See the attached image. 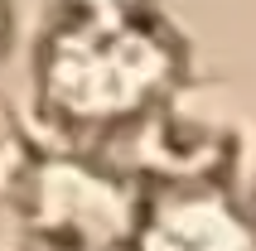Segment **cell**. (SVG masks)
Instances as JSON below:
<instances>
[{
    "instance_id": "7a4b0ae2",
    "label": "cell",
    "mask_w": 256,
    "mask_h": 251,
    "mask_svg": "<svg viewBox=\"0 0 256 251\" xmlns=\"http://www.w3.org/2000/svg\"><path fill=\"white\" fill-rule=\"evenodd\" d=\"M145 251H242V222L208 194H179L145 222Z\"/></svg>"
},
{
    "instance_id": "3957f363",
    "label": "cell",
    "mask_w": 256,
    "mask_h": 251,
    "mask_svg": "<svg viewBox=\"0 0 256 251\" xmlns=\"http://www.w3.org/2000/svg\"><path fill=\"white\" fill-rule=\"evenodd\" d=\"M0 39H5V10H0Z\"/></svg>"
},
{
    "instance_id": "6da1fadb",
    "label": "cell",
    "mask_w": 256,
    "mask_h": 251,
    "mask_svg": "<svg viewBox=\"0 0 256 251\" xmlns=\"http://www.w3.org/2000/svg\"><path fill=\"white\" fill-rule=\"evenodd\" d=\"M174 54L150 24L126 10H87L58 29L44 63V87L72 121H121L170 82Z\"/></svg>"
}]
</instances>
